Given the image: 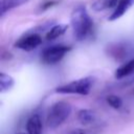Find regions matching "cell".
I'll return each instance as SVG.
<instances>
[{"mask_svg": "<svg viewBox=\"0 0 134 134\" xmlns=\"http://www.w3.org/2000/svg\"><path fill=\"white\" fill-rule=\"evenodd\" d=\"M70 22L76 40L84 41L90 36L93 28V21L85 6L80 5L74 7L70 16Z\"/></svg>", "mask_w": 134, "mask_h": 134, "instance_id": "cell-1", "label": "cell"}, {"mask_svg": "<svg viewBox=\"0 0 134 134\" xmlns=\"http://www.w3.org/2000/svg\"><path fill=\"white\" fill-rule=\"evenodd\" d=\"M71 113L69 103L60 100L50 106L46 115V125L49 129H55L66 121Z\"/></svg>", "mask_w": 134, "mask_h": 134, "instance_id": "cell-2", "label": "cell"}, {"mask_svg": "<svg viewBox=\"0 0 134 134\" xmlns=\"http://www.w3.org/2000/svg\"><path fill=\"white\" fill-rule=\"evenodd\" d=\"M93 85V79L91 76L82 77L79 80L71 81L69 83L63 84L55 88L57 93L61 94H79V95H87L89 94Z\"/></svg>", "mask_w": 134, "mask_h": 134, "instance_id": "cell-3", "label": "cell"}, {"mask_svg": "<svg viewBox=\"0 0 134 134\" xmlns=\"http://www.w3.org/2000/svg\"><path fill=\"white\" fill-rule=\"evenodd\" d=\"M70 50L69 46L65 45H53L48 48H45L42 51L41 60L46 65H54L62 61L65 54Z\"/></svg>", "mask_w": 134, "mask_h": 134, "instance_id": "cell-4", "label": "cell"}, {"mask_svg": "<svg viewBox=\"0 0 134 134\" xmlns=\"http://www.w3.org/2000/svg\"><path fill=\"white\" fill-rule=\"evenodd\" d=\"M42 43V38L38 34H30L22 37L19 39L16 43L15 46L19 49L25 50V51H30L35 48H37L40 44Z\"/></svg>", "mask_w": 134, "mask_h": 134, "instance_id": "cell-5", "label": "cell"}, {"mask_svg": "<svg viewBox=\"0 0 134 134\" xmlns=\"http://www.w3.org/2000/svg\"><path fill=\"white\" fill-rule=\"evenodd\" d=\"M43 124L39 114H32L26 121L27 134H42Z\"/></svg>", "mask_w": 134, "mask_h": 134, "instance_id": "cell-6", "label": "cell"}, {"mask_svg": "<svg viewBox=\"0 0 134 134\" xmlns=\"http://www.w3.org/2000/svg\"><path fill=\"white\" fill-rule=\"evenodd\" d=\"M134 0H120L117 5L114 7L112 14L109 17V21H114L119 19L122 15H125L127 13V10L133 5Z\"/></svg>", "mask_w": 134, "mask_h": 134, "instance_id": "cell-7", "label": "cell"}, {"mask_svg": "<svg viewBox=\"0 0 134 134\" xmlns=\"http://www.w3.org/2000/svg\"><path fill=\"white\" fill-rule=\"evenodd\" d=\"M134 72V58H132L131 60H129L128 62H126L125 64H122L121 66H119L116 70H115V77L118 80L125 79L130 76L132 73Z\"/></svg>", "mask_w": 134, "mask_h": 134, "instance_id": "cell-8", "label": "cell"}, {"mask_svg": "<svg viewBox=\"0 0 134 134\" xmlns=\"http://www.w3.org/2000/svg\"><path fill=\"white\" fill-rule=\"evenodd\" d=\"M67 25L66 24H57L53 27L50 28V30L46 34V40L47 41H53L61 37L66 30H67Z\"/></svg>", "mask_w": 134, "mask_h": 134, "instance_id": "cell-9", "label": "cell"}, {"mask_svg": "<svg viewBox=\"0 0 134 134\" xmlns=\"http://www.w3.org/2000/svg\"><path fill=\"white\" fill-rule=\"evenodd\" d=\"M77 120L83 125H90L95 120V114L92 110L82 109L77 112Z\"/></svg>", "mask_w": 134, "mask_h": 134, "instance_id": "cell-10", "label": "cell"}, {"mask_svg": "<svg viewBox=\"0 0 134 134\" xmlns=\"http://www.w3.org/2000/svg\"><path fill=\"white\" fill-rule=\"evenodd\" d=\"M29 0H1V16H4L8 10L21 6Z\"/></svg>", "mask_w": 134, "mask_h": 134, "instance_id": "cell-11", "label": "cell"}, {"mask_svg": "<svg viewBox=\"0 0 134 134\" xmlns=\"http://www.w3.org/2000/svg\"><path fill=\"white\" fill-rule=\"evenodd\" d=\"M14 84H15V81L9 74H6L4 72L0 73V91L1 92L10 90Z\"/></svg>", "mask_w": 134, "mask_h": 134, "instance_id": "cell-12", "label": "cell"}, {"mask_svg": "<svg viewBox=\"0 0 134 134\" xmlns=\"http://www.w3.org/2000/svg\"><path fill=\"white\" fill-rule=\"evenodd\" d=\"M106 100H107L108 105L110 107L114 108V109H119V108L122 107V99L119 96H117V95H114V94L108 95Z\"/></svg>", "mask_w": 134, "mask_h": 134, "instance_id": "cell-13", "label": "cell"}, {"mask_svg": "<svg viewBox=\"0 0 134 134\" xmlns=\"http://www.w3.org/2000/svg\"><path fill=\"white\" fill-rule=\"evenodd\" d=\"M68 134H94V133L86 129H73Z\"/></svg>", "mask_w": 134, "mask_h": 134, "instance_id": "cell-14", "label": "cell"}, {"mask_svg": "<svg viewBox=\"0 0 134 134\" xmlns=\"http://www.w3.org/2000/svg\"><path fill=\"white\" fill-rule=\"evenodd\" d=\"M18 134H25V133H18ZM27 134V133H26Z\"/></svg>", "mask_w": 134, "mask_h": 134, "instance_id": "cell-15", "label": "cell"}, {"mask_svg": "<svg viewBox=\"0 0 134 134\" xmlns=\"http://www.w3.org/2000/svg\"><path fill=\"white\" fill-rule=\"evenodd\" d=\"M133 94H134V90H133Z\"/></svg>", "mask_w": 134, "mask_h": 134, "instance_id": "cell-16", "label": "cell"}]
</instances>
